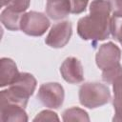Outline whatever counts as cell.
I'll list each match as a JSON object with an SVG mask.
<instances>
[{
    "mask_svg": "<svg viewBox=\"0 0 122 122\" xmlns=\"http://www.w3.org/2000/svg\"><path fill=\"white\" fill-rule=\"evenodd\" d=\"M111 8L107 0H93L90 4V14L77 23V33L83 40L96 42L109 38L111 34Z\"/></svg>",
    "mask_w": 122,
    "mask_h": 122,
    "instance_id": "6da1fadb",
    "label": "cell"
},
{
    "mask_svg": "<svg viewBox=\"0 0 122 122\" xmlns=\"http://www.w3.org/2000/svg\"><path fill=\"white\" fill-rule=\"evenodd\" d=\"M36 79L29 72H20L17 80L0 92V103H11L26 108L36 88Z\"/></svg>",
    "mask_w": 122,
    "mask_h": 122,
    "instance_id": "7a4b0ae2",
    "label": "cell"
},
{
    "mask_svg": "<svg viewBox=\"0 0 122 122\" xmlns=\"http://www.w3.org/2000/svg\"><path fill=\"white\" fill-rule=\"evenodd\" d=\"M79 102L89 109L101 107L111 100L110 89L99 82H86L79 88Z\"/></svg>",
    "mask_w": 122,
    "mask_h": 122,
    "instance_id": "3957f363",
    "label": "cell"
},
{
    "mask_svg": "<svg viewBox=\"0 0 122 122\" xmlns=\"http://www.w3.org/2000/svg\"><path fill=\"white\" fill-rule=\"evenodd\" d=\"M50 27L48 17L38 11L24 12L20 22V30L30 36H41Z\"/></svg>",
    "mask_w": 122,
    "mask_h": 122,
    "instance_id": "277c9868",
    "label": "cell"
},
{
    "mask_svg": "<svg viewBox=\"0 0 122 122\" xmlns=\"http://www.w3.org/2000/svg\"><path fill=\"white\" fill-rule=\"evenodd\" d=\"M120 59L121 51L112 42L102 44L95 55L96 65L102 71H107L121 67Z\"/></svg>",
    "mask_w": 122,
    "mask_h": 122,
    "instance_id": "5b68a950",
    "label": "cell"
},
{
    "mask_svg": "<svg viewBox=\"0 0 122 122\" xmlns=\"http://www.w3.org/2000/svg\"><path fill=\"white\" fill-rule=\"evenodd\" d=\"M65 98L63 87L57 82L42 84L37 92V99L42 105L50 109H59Z\"/></svg>",
    "mask_w": 122,
    "mask_h": 122,
    "instance_id": "8992f818",
    "label": "cell"
},
{
    "mask_svg": "<svg viewBox=\"0 0 122 122\" xmlns=\"http://www.w3.org/2000/svg\"><path fill=\"white\" fill-rule=\"evenodd\" d=\"M72 34L71 23L68 20L54 24L49 31L45 43L53 49H60L66 46Z\"/></svg>",
    "mask_w": 122,
    "mask_h": 122,
    "instance_id": "52a82bcc",
    "label": "cell"
},
{
    "mask_svg": "<svg viewBox=\"0 0 122 122\" xmlns=\"http://www.w3.org/2000/svg\"><path fill=\"white\" fill-rule=\"evenodd\" d=\"M60 73L63 79L70 84H79L84 80L83 66L79 59L73 56L67 57L61 67Z\"/></svg>",
    "mask_w": 122,
    "mask_h": 122,
    "instance_id": "ba28073f",
    "label": "cell"
},
{
    "mask_svg": "<svg viewBox=\"0 0 122 122\" xmlns=\"http://www.w3.org/2000/svg\"><path fill=\"white\" fill-rule=\"evenodd\" d=\"M0 120L3 122H27L25 108L11 103H0Z\"/></svg>",
    "mask_w": 122,
    "mask_h": 122,
    "instance_id": "9c48e42d",
    "label": "cell"
},
{
    "mask_svg": "<svg viewBox=\"0 0 122 122\" xmlns=\"http://www.w3.org/2000/svg\"><path fill=\"white\" fill-rule=\"evenodd\" d=\"M0 69V86L6 87L13 84L20 75L15 62L8 57L1 58Z\"/></svg>",
    "mask_w": 122,
    "mask_h": 122,
    "instance_id": "30bf717a",
    "label": "cell"
},
{
    "mask_svg": "<svg viewBox=\"0 0 122 122\" xmlns=\"http://www.w3.org/2000/svg\"><path fill=\"white\" fill-rule=\"evenodd\" d=\"M46 13L52 20H61L71 13L70 0H48Z\"/></svg>",
    "mask_w": 122,
    "mask_h": 122,
    "instance_id": "8fae6325",
    "label": "cell"
},
{
    "mask_svg": "<svg viewBox=\"0 0 122 122\" xmlns=\"http://www.w3.org/2000/svg\"><path fill=\"white\" fill-rule=\"evenodd\" d=\"M23 13L16 12L9 8H6L1 12V22L3 26L10 30H20V22Z\"/></svg>",
    "mask_w": 122,
    "mask_h": 122,
    "instance_id": "7c38bea8",
    "label": "cell"
},
{
    "mask_svg": "<svg viewBox=\"0 0 122 122\" xmlns=\"http://www.w3.org/2000/svg\"><path fill=\"white\" fill-rule=\"evenodd\" d=\"M62 119L66 122L68 121H90L88 112L77 107H72V108L65 110L62 113Z\"/></svg>",
    "mask_w": 122,
    "mask_h": 122,
    "instance_id": "4fadbf2b",
    "label": "cell"
},
{
    "mask_svg": "<svg viewBox=\"0 0 122 122\" xmlns=\"http://www.w3.org/2000/svg\"><path fill=\"white\" fill-rule=\"evenodd\" d=\"M2 7L6 6L7 8L20 13H24L30 7V0H1Z\"/></svg>",
    "mask_w": 122,
    "mask_h": 122,
    "instance_id": "5bb4252c",
    "label": "cell"
},
{
    "mask_svg": "<svg viewBox=\"0 0 122 122\" xmlns=\"http://www.w3.org/2000/svg\"><path fill=\"white\" fill-rule=\"evenodd\" d=\"M111 34L122 46V16H113L111 18Z\"/></svg>",
    "mask_w": 122,
    "mask_h": 122,
    "instance_id": "9a60e30c",
    "label": "cell"
},
{
    "mask_svg": "<svg viewBox=\"0 0 122 122\" xmlns=\"http://www.w3.org/2000/svg\"><path fill=\"white\" fill-rule=\"evenodd\" d=\"M121 74H122V66L114 70L102 71V80L107 84H112L113 81Z\"/></svg>",
    "mask_w": 122,
    "mask_h": 122,
    "instance_id": "2e32d148",
    "label": "cell"
},
{
    "mask_svg": "<svg viewBox=\"0 0 122 122\" xmlns=\"http://www.w3.org/2000/svg\"><path fill=\"white\" fill-rule=\"evenodd\" d=\"M59 121V117L57 116L56 112L50 111V110H44L40 112L34 118L33 121Z\"/></svg>",
    "mask_w": 122,
    "mask_h": 122,
    "instance_id": "e0dca14e",
    "label": "cell"
},
{
    "mask_svg": "<svg viewBox=\"0 0 122 122\" xmlns=\"http://www.w3.org/2000/svg\"><path fill=\"white\" fill-rule=\"evenodd\" d=\"M71 1V12L73 14H79L83 12L88 5L89 0H70Z\"/></svg>",
    "mask_w": 122,
    "mask_h": 122,
    "instance_id": "ac0fdd59",
    "label": "cell"
},
{
    "mask_svg": "<svg viewBox=\"0 0 122 122\" xmlns=\"http://www.w3.org/2000/svg\"><path fill=\"white\" fill-rule=\"evenodd\" d=\"M112 105H113V109H114V116H113L112 120L113 121H122V98L113 96Z\"/></svg>",
    "mask_w": 122,
    "mask_h": 122,
    "instance_id": "d6986e66",
    "label": "cell"
},
{
    "mask_svg": "<svg viewBox=\"0 0 122 122\" xmlns=\"http://www.w3.org/2000/svg\"><path fill=\"white\" fill-rule=\"evenodd\" d=\"M113 16H122V0H107Z\"/></svg>",
    "mask_w": 122,
    "mask_h": 122,
    "instance_id": "ffe728a7",
    "label": "cell"
},
{
    "mask_svg": "<svg viewBox=\"0 0 122 122\" xmlns=\"http://www.w3.org/2000/svg\"><path fill=\"white\" fill-rule=\"evenodd\" d=\"M113 95L114 97L122 98V74L118 76L112 83Z\"/></svg>",
    "mask_w": 122,
    "mask_h": 122,
    "instance_id": "44dd1931",
    "label": "cell"
}]
</instances>
